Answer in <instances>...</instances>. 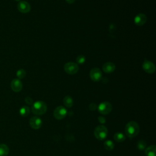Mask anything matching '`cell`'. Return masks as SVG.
<instances>
[{"label": "cell", "instance_id": "603a6c76", "mask_svg": "<svg viewBox=\"0 0 156 156\" xmlns=\"http://www.w3.org/2000/svg\"><path fill=\"white\" fill-rule=\"evenodd\" d=\"M25 102L26 104H27L28 105H32L33 104V100L30 97H26L24 99Z\"/></svg>", "mask_w": 156, "mask_h": 156}, {"label": "cell", "instance_id": "8fae6325", "mask_svg": "<svg viewBox=\"0 0 156 156\" xmlns=\"http://www.w3.org/2000/svg\"><path fill=\"white\" fill-rule=\"evenodd\" d=\"M12 90L15 92H19L22 90L23 83L18 79H15L12 80L10 83Z\"/></svg>", "mask_w": 156, "mask_h": 156}, {"label": "cell", "instance_id": "ac0fdd59", "mask_svg": "<svg viewBox=\"0 0 156 156\" xmlns=\"http://www.w3.org/2000/svg\"><path fill=\"white\" fill-rule=\"evenodd\" d=\"M20 114L22 116H27L30 113V108L27 106H23L20 109Z\"/></svg>", "mask_w": 156, "mask_h": 156}, {"label": "cell", "instance_id": "2e32d148", "mask_svg": "<svg viewBox=\"0 0 156 156\" xmlns=\"http://www.w3.org/2000/svg\"><path fill=\"white\" fill-rule=\"evenodd\" d=\"M63 104L64 105L68 108H70L73 106V99H72V98L69 96H66L63 100Z\"/></svg>", "mask_w": 156, "mask_h": 156}, {"label": "cell", "instance_id": "4316f807", "mask_svg": "<svg viewBox=\"0 0 156 156\" xmlns=\"http://www.w3.org/2000/svg\"><path fill=\"white\" fill-rule=\"evenodd\" d=\"M15 1H20V0H15Z\"/></svg>", "mask_w": 156, "mask_h": 156}, {"label": "cell", "instance_id": "5bb4252c", "mask_svg": "<svg viewBox=\"0 0 156 156\" xmlns=\"http://www.w3.org/2000/svg\"><path fill=\"white\" fill-rule=\"evenodd\" d=\"M145 154L147 156H155L156 147L155 145H152L147 147L145 151Z\"/></svg>", "mask_w": 156, "mask_h": 156}, {"label": "cell", "instance_id": "d6986e66", "mask_svg": "<svg viewBox=\"0 0 156 156\" xmlns=\"http://www.w3.org/2000/svg\"><path fill=\"white\" fill-rule=\"evenodd\" d=\"M114 146H115L114 143L110 140H107L104 143V147L107 151H110L113 150L114 149Z\"/></svg>", "mask_w": 156, "mask_h": 156}, {"label": "cell", "instance_id": "30bf717a", "mask_svg": "<svg viewBox=\"0 0 156 156\" xmlns=\"http://www.w3.org/2000/svg\"><path fill=\"white\" fill-rule=\"evenodd\" d=\"M17 9L20 12L26 13L30 10V5L27 2L23 1L18 2L17 5Z\"/></svg>", "mask_w": 156, "mask_h": 156}, {"label": "cell", "instance_id": "d4e9b609", "mask_svg": "<svg viewBox=\"0 0 156 156\" xmlns=\"http://www.w3.org/2000/svg\"><path fill=\"white\" fill-rule=\"evenodd\" d=\"M98 120L99 121V122L102 123V124H104L105 122V119L104 118V117H102V116H99L98 118Z\"/></svg>", "mask_w": 156, "mask_h": 156}, {"label": "cell", "instance_id": "8992f818", "mask_svg": "<svg viewBox=\"0 0 156 156\" xmlns=\"http://www.w3.org/2000/svg\"><path fill=\"white\" fill-rule=\"evenodd\" d=\"M67 114L66 109L63 106H58L55 108L53 112L54 117L57 119H63Z\"/></svg>", "mask_w": 156, "mask_h": 156}, {"label": "cell", "instance_id": "6da1fadb", "mask_svg": "<svg viewBox=\"0 0 156 156\" xmlns=\"http://www.w3.org/2000/svg\"><path fill=\"white\" fill-rule=\"evenodd\" d=\"M140 132V127L138 124L135 121H130L125 127L126 135L129 138H133L136 136Z\"/></svg>", "mask_w": 156, "mask_h": 156}, {"label": "cell", "instance_id": "277c9868", "mask_svg": "<svg viewBox=\"0 0 156 156\" xmlns=\"http://www.w3.org/2000/svg\"><path fill=\"white\" fill-rule=\"evenodd\" d=\"M98 110L102 115H108L112 110V105L109 102H103L98 105Z\"/></svg>", "mask_w": 156, "mask_h": 156}, {"label": "cell", "instance_id": "5b68a950", "mask_svg": "<svg viewBox=\"0 0 156 156\" xmlns=\"http://www.w3.org/2000/svg\"><path fill=\"white\" fill-rule=\"evenodd\" d=\"M64 69L69 74H75L79 70V66L76 63L68 62L64 65Z\"/></svg>", "mask_w": 156, "mask_h": 156}, {"label": "cell", "instance_id": "3957f363", "mask_svg": "<svg viewBox=\"0 0 156 156\" xmlns=\"http://www.w3.org/2000/svg\"><path fill=\"white\" fill-rule=\"evenodd\" d=\"M94 134L98 140H103L108 135V130L104 126L99 125L95 128Z\"/></svg>", "mask_w": 156, "mask_h": 156}, {"label": "cell", "instance_id": "484cf974", "mask_svg": "<svg viewBox=\"0 0 156 156\" xmlns=\"http://www.w3.org/2000/svg\"><path fill=\"white\" fill-rule=\"evenodd\" d=\"M66 2H67L68 3H69V4H73V3H74V1H75V0H66Z\"/></svg>", "mask_w": 156, "mask_h": 156}, {"label": "cell", "instance_id": "9a60e30c", "mask_svg": "<svg viewBox=\"0 0 156 156\" xmlns=\"http://www.w3.org/2000/svg\"><path fill=\"white\" fill-rule=\"evenodd\" d=\"M9 152V147L5 144H0V156H7Z\"/></svg>", "mask_w": 156, "mask_h": 156}, {"label": "cell", "instance_id": "7c38bea8", "mask_svg": "<svg viewBox=\"0 0 156 156\" xmlns=\"http://www.w3.org/2000/svg\"><path fill=\"white\" fill-rule=\"evenodd\" d=\"M147 21L146 16L143 13H139L137 15L134 20L135 24L138 26H141L144 25Z\"/></svg>", "mask_w": 156, "mask_h": 156}, {"label": "cell", "instance_id": "52a82bcc", "mask_svg": "<svg viewBox=\"0 0 156 156\" xmlns=\"http://www.w3.org/2000/svg\"><path fill=\"white\" fill-rule=\"evenodd\" d=\"M90 76L92 80L94 82L99 81L102 79L101 71L97 68H93L90 73Z\"/></svg>", "mask_w": 156, "mask_h": 156}, {"label": "cell", "instance_id": "7402d4cb", "mask_svg": "<svg viewBox=\"0 0 156 156\" xmlns=\"http://www.w3.org/2000/svg\"><path fill=\"white\" fill-rule=\"evenodd\" d=\"M76 61L77 63H80V64H82L83 63L85 62V57L84 55H79L77 56V57L76 58Z\"/></svg>", "mask_w": 156, "mask_h": 156}, {"label": "cell", "instance_id": "7a4b0ae2", "mask_svg": "<svg viewBox=\"0 0 156 156\" xmlns=\"http://www.w3.org/2000/svg\"><path fill=\"white\" fill-rule=\"evenodd\" d=\"M47 110V105L46 103L41 101H38L33 103L32 107V112L37 115H42L46 113Z\"/></svg>", "mask_w": 156, "mask_h": 156}, {"label": "cell", "instance_id": "ba28073f", "mask_svg": "<svg viewBox=\"0 0 156 156\" xmlns=\"http://www.w3.org/2000/svg\"><path fill=\"white\" fill-rule=\"evenodd\" d=\"M29 124L34 129H38L41 127L42 121L38 116H32L29 120Z\"/></svg>", "mask_w": 156, "mask_h": 156}, {"label": "cell", "instance_id": "44dd1931", "mask_svg": "<svg viewBox=\"0 0 156 156\" xmlns=\"http://www.w3.org/2000/svg\"><path fill=\"white\" fill-rule=\"evenodd\" d=\"M146 147V143L144 140H140L137 143V147L140 150H143Z\"/></svg>", "mask_w": 156, "mask_h": 156}, {"label": "cell", "instance_id": "ffe728a7", "mask_svg": "<svg viewBox=\"0 0 156 156\" xmlns=\"http://www.w3.org/2000/svg\"><path fill=\"white\" fill-rule=\"evenodd\" d=\"M26 73L25 70L23 69H20L16 72V76L18 77V79H23L26 76Z\"/></svg>", "mask_w": 156, "mask_h": 156}, {"label": "cell", "instance_id": "4fadbf2b", "mask_svg": "<svg viewBox=\"0 0 156 156\" xmlns=\"http://www.w3.org/2000/svg\"><path fill=\"white\" fill-rule=\"evenodd\" d=\"M115 69V65L112 62H106L102 66V70L106 73H111Z\"/></svg>", "mask_w": 156, "mask_h": 156}, {"label": "cell", "instance_id": "e0dca14e", "mask_svg": "<svg viewBox=\"0 0 156 156\" xmlns=\"http://www.w3.org/2000/svg\"><path fill=\"white\" fill-rule=\"evenodd\" d=\"M114 140L116 141H118V142H122L125 140L126 139V136L125 135L122 133H121V132H118V133H116L115 135H114Z\"/></svg>", "mask_w": 156, "mask_h": 156}, {"label": "cell", "instance_id": "9c48e42d", "mask_svg": "<svg viewBox=\"0 0 156 156\" xmlns=\"http://www.w3.org/2000/svg\"><path fill=\"white\" fill-rule=\"evenodd\" d=\"M142 67L145 72L149 74H152L155 71V66L154 64L149 60H145L143 63Z\"/></svg>", "mask_w": 156, "mask_h": 156}, {"label": "cell", "instance_id": "cb8c5ba5", "mask_svg": "<svg viewBox=\"0 0 156 156\" xmlns=\"http://www.w3.org/2000/svg\"><path fill=\"white\" fill-rule=\"evenodd\" d=\"M97 108V105L94 104V103H91L90 105H89V109L90 110H94Z\"/></svg>", "mask_w": 156, "mask_h": 156}]
</instances>
